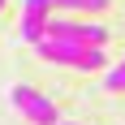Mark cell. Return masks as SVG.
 I'll list each match as a JSON object with an SVG mask.
<instances>
[{"mask_svg": "<svg viewBox=\"0 0 125 125\" xmlns=\"http://www.w3.org/2000/svg\"><path fill=\"white\" fill-rule=\"evenodd\" d=\"M52 9H69V13H104L108 0H52Z\"/></svg>", "mask_w": 125, "mask_h": 125, "instance_id": "cell-5", "label": "cell"}, {"mask_svg": "<svg viewBox=\"0 0 125 125\" xmlns=\"http://www.w3.org/2000/svg\"><path fill=\"white\" fill-rule=\"evenodd\" d=\"M43 35H48V39H73V43H91V48H104L108 30H104L99 22H69V17H48Z\"/></svg>", "mask_w": 125, "mask_h": 125, "instance_id": "cell-3", "label": "cell"}, {"mask_svg": "<svg viewBox=\"0 0 125 125\" xmlns=\"http://www.w3.org/2000/svg\"><path fill=\"white\" fill-rule=\"evenodd\" d=\"M9 104H13L30 125H56V121H61V116H56V104H52L43 91L26 86V82H17V86L9 91Z\"/></svg>", "mask_w": 125, "mask_h": 125, "instance_id": "cell-2", "label": "cell"}, {"mask_svg": "<svg viewBox=\"0 0 125 125\" xmlns=\"http://www.w3.org/2000/svg\"><path fill=\"white\" fill-rule=\"evenodd\" d=\"M35 52L43 56V61H52V65H73V69H104L108 65V56H104V48H91V43H73V39H39L35 43Z\"/></svg>", "mask_w": 125, "mask_h": 125, "instance_id": "cell-1", "label": "cell"}, {"mask_svg": "<svg viewBox=\"0 0 125 125\" xmlns=\"http://www.w3.org/2000/svg\"><path fill=\"white\" fill-rule=\"evenodd\" d=\"M104 91H125V65H112L104 73Z\"/></svg>", "mask_w": 125, "mask_h": 125, "instance_id": "cell-6", "label": "cell"}, {"mask_svg": "<svg viewBox=\"0 0 125 125\" xmlns=\"http://www.w3.org/2000/svg\"><path fill=\"white\" fill-rule=\"evenodd\" d=\"M48 17H52V0H22V39L26 43H39L43 39Z\"/></svg>", "mask_w": 125, "mask_h": 125, "instance_id": "cell-4", "label": "cell"}, {"mask_svg": "<svg viewBox=\"0 0 125 125\" xmlns=\"http://www.w3.org/2000/svg\"><path fill=\"white\" fill-rule=\"evenodd\" d=\"M0 9H4V0H0Z\"/></svg>", "mask_w": 125, "mask_h": 125, "instance_id": "cell-8", "label": "cell"}, {"mask_svg": "<svg viewBox=\"0 0 125 125\" xmlns=\"http://www.w3.org/2000/svg\"><path fill=\"white\" fill-rule=\"evenodd\" d=\"M121 65H125V61H121Z\"/></svg>", "mask_w": 125, "mask_h": 125, "instance_id": "cell-9", "label": "cell"}, {"mask_svg": "<svg viewBox=\"0 0 125 125\" xmlns=\"http://www.w3.org/2000/svg\"><path fill=\"white\" fill-rule=\"evenodd\" d=\"M56 125H78V121H56Z\"/></svg>", "mask_w": 125, "mask_h": 125, "instance_id": "cell-7", "label": "cell"}]
</instances>
